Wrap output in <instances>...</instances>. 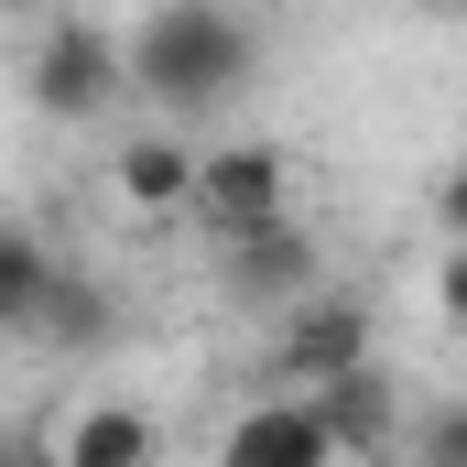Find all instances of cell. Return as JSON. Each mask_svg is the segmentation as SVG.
<instances>
[{"label": "cell", "mask_w": 467, "mask_h": 467, "mask_svg": "<svg viewBox=\"0 0 467 467\" xmlns=\"http://www.w3.org/2000/svg\"><path fill=\"white\" fill-rule=\"evenodd\" d=\"M250 77H261V44H250V22L229 0H152L130 22V99L163 109V130L239 109Z\"/></svg>", "instance_id": "obj_1"}, {"label": "cell", "mask_w": 467, "mask_h": 467, "mask_svg": "<svg viewBox=\"0 0 467 467\" xmlns=\"http://www.w3.org/2000/svg\"><path fill=\"white\" fill-rule=\"evenodd\" d=\"M22 99L44 119H109L119 99H130V33H109V22H44L33 33V55H22Z\"/></svg>", "instance_id": "obj_2"}, {"label": "cell", "mask_w": 467, "mask_h": 467, "mask_svg": "<svg viewBox=\"0 0 467 467\" xmlns=\"http://www.w3.org/2000/svg\"><path fill=\"white\" fill-rule=\"evenodd\" d=\"M294 218V163H283V141H207V185H196V229L218 239H261Z\"/></svg>", "instance_id": "obj_3"}, {"label": "cell", "mask_w": 467, "mask_h": 467, "mask_svg": "<svg viewBox=\"0 0 467 467\" xmlns=\"http://www.w3.org/2000/svg\"><path fill=\"white\" fill-rule=\"evenodd\" d=\"M337 424L316 413V391H261L250 413H239L229 435H218V467H337Z\"/></svg>", "instance_id": "obj_4"}, {"label": "cell", "mask_w": 467, "mask_h": 467, "mask_svg": "<svg viewBox=\"0 0 467 467\" xmlns=\"http://www.w3.org/2000/svg\"><path fill=\"white\" fill-rule=\"evenodd\" d=\"M109 185L130 218H196V185H207V141L185 130H130L109 152Z\"/></svg>", "instance_id": "obj_5"}, {"label": "cell", "mask_w": 467, "mask_h": 467, "mask_svg": "<svg viewBox=\"0 0 467 467\" xmlns=\"http://www.w3.org/2000/svg\"><path fill=\"white\" fill-rule=\"evenodd\" d=\"M369 358V305L358 294H305L294 316H283V337H272V369L283 380H337V369H358Z\"/></svg>", "instance_id": "obj_6"}, {"label": "cell", "mask_w": 467, "mask_h": 467, "mask_svg": "<svg viewBox=\"0 0 467 467\" xmlns=\"http://www.w3.org/2000/svg\"><path fill=\"white\" fill-rule=\"evenodd\" d=\"M316 413L337 424V446L348 457H391L413 424H402V380L380 369V358H358V369H337V380H316Z\"/></svg>", "instance_id": "obj_7"}, {"label": "cell", "mask_w": 467, "mask_h": 467, "mask_svg": "<svg viewBox=\"0 0 467 467\" xmlns=\"http://www.w3.org/2000/svg\"><path fill=\"white\" fill-rule=\"evenodd\" d=\"M218 272H229V294H239V305H272V316H294V305L316 294V239L283 218V229H261V239H229V250H218Z\"/></svg>", "instance_id": "obj_8"}, {"label": "cell", "mask_w": 467, "mask_h": 467, "mask_svg": "<svg viewBox=\"0 0 467 467\" xmlns=\"http://www.w3.org/2000/svg\"><path fill=\"white\" fill-rule=\"evenodd\" d=\"M66 467H152L163 457V424L141 413V402H88V413H66Z\"/></svg>", "instance_id": "obj_9"}, {"label": "cell", "mask_w": 467, "mask_h": 467, "mask_svg": "<svg viewBox=\"0 0 467 467\" xmlns=\"http://www.w3.org/2000/svg\"><path fill=\"white\" fill-rule=\"evenodd\" d=\"M55 283H66V261L44 250L33 218H11V229H0V327H11V337H33V327H44V305H55Z\"/></svg>", "instance_id": "obj_10"}, {"label": "cell", "mask_w": 467, "mask_h": 467, "mask_svg": "<svg viewBox=\"0 0 467 467\" xmlns=\"http://www.w3.org/2000/svg\"><path fill=\"white\" fill-rule=\"evenodd\" d=\"M109 337H119V305H109V283L66 272V283H55V305H44V327H33V348H109Z\"/></svg>", "instance_id": "obj_11"}, {"label": "cell", "mask_w": 467, "mask_h": 467, "mask_svg": "<svg viewBox=\"0 0 467 467\" xmlns=\"http://www.w3.org/2000/svg\"><path fill=\"white\" fill-rule=\"evenodd\" d=\"M413 467H467V391L435 402V413H413Z\"/></svg>", "instance_id": "obj_12"}, {"label": "cell", "mask_w": 467, "mask_h": 467, "mask_svg": "<svg viewBox=\"0 0 467 467\" xmlns=\"http://www.w3.org/2000/svg\"><path fill=\"white\" fill-rule=\"evenodd\" d=\"M435 229H446V250H467V152L435 174Z\"/></svg>", "instance_id": "obj_13"}, {"label": "cell", "mask_w": 467, "mask_h": 467, "mask_svg": "<svg viewBox=\"0 0 467 467\" xmlns=\"http://www.w3.org/2000/svg\"><path fill=\"white\" fill-rule=\"evenodd\" d=\"M435 316L467 337V250H446V261H435Z\"/></svg>", "instance_id": "obj_14"}, {"label": "cell", "mask_w": 467, "mask_h": 467, "mask_svg": "<svg viewBox=\"0 0 467 467\" xmlns=\"http://www.w3.org/2000/svg\"><path fill=\"white\" fill-rule=\"evenodd\" d=\"M0 11H11V22H44V0H0Z\"/></svg>", "instance_id": "obj_15"}, {"label": "cell", "mask_w": 467, "mask_h": 467, "mask_svg": "<svg viewBox=\"0 0 467 467\" xmlns=\"http://www.w3.org/2000/svg\"><path fill=\"white\" fill-rule=\"evenodd\" d=\"M435 11H467V0H435Z\"/></svg>", "instance_id": "obj_16"}]
</instances>
